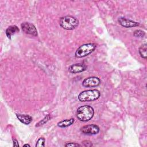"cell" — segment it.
Here are the masks:
<instances>
[{"label":"cell","mask_w":147,"mask_h":147,"mask_svg":"<svg viewBox=\"0 0 147 147\" xmlns=\"http://www.w3.org/2000/svg\"><path fill=\"white\" fill-rule=\"evenodd\" d=\"M94 114V109L89 105H84L79 107L76 111V118L80 121H90Z\"/></svg>","instance_id":"cell-1"},{"label":"cell","mask_w":147,"mask_h":147,"mask_svg":"<svg viewBox=\"0 0 147 147\" xmlns=\"http://www.w3.org/2000/svg\"><path fill=\"white\" fill-rule=\"evenodd\" d=\"M60 25L61 28L66 30H73L79 25L78 20L71 16H66L60 19Z\"/></svg>","instance_id":"cell-2"},{"label":"cell","mask_w":147,"mask_h":147,"mask_svg":"<svg viewBox=\"0 0 147 147\" xmlns=\"http://www.w3.org/2000/svg\"><path fill=\"white\" fill-rule=\"evenodd\" d=\"M100 95V92L97 90H88L81 92L78 96L80 102H91L98 99Z\"/></svg>","instance_id":"cell-3"},{"label":"cell","mask_w":147,"mask_h":147,"mask_svg":"<svg viewBox=\"0 0 147 147\" xmlns=\"http://www.w3.org/2000/svg\"><path fill=\"white\" fill-rule=\"evenodd\" d=\"M97 47L95 43H87L80 45L76 51L75 56L76 57L80 58L88 56L94 52Z\"/></svg>","instance_id":"cell-4"},{"label":"cell","mask_w":147,"mask_h":147,"mask_svg":"<svg viewBox=\"0 0 147 147\" xmlns=\"http://www.w3.org/2000/svg\"><path fill=\"white\" fill-rule=\"evenodd\" d=\"M80 130L83 133L85 134L94 135L98 134L100 131V129L96 125L91 124L83 126L81 127Z\"/></svg>","instance_id":"cell-5"},{"label":"cell","mask_w":147,"mask_h":147,"mask_svg":"<svg viewBox=\"0 0 147 147\" xmlns=\"http://www.w3.org/2000/svg\"><path fill=\"white\" fill-rule=\"evenodd\" d=\"M22 30L24 32H25L26 34H31L34 36H37V30L35 27V26L29 22H23L21 25Z\"/></svg>","instance_id":"cell-6"},{"label":"cell","mask_w":147,"mask_h":147,"mask_svg":"<svg viewBox=\"0 0 147 147\" xmlns=\"http://www.w3.org/2000/svg\"><path fill=\"white\" fill-rule=\"evenodd\" d=\"M100 80L97 77H88L86 78L82 83L83 86L85 87H96L100 84Z\"/></svg>","instance_id":"cell-7"},{"label":"cell","mask_w":147,"mask_h":147,"mask_svg":"<svg viewBox=\"0 0 147 147\" xmlns=\"http://www.w3.org/2000/svg\"><path fill=\"white\" fill-rule=\"evenodd\" d=\"M118 21L119 24L125 27V28H131V27H135V26H138L140 24L138 22H135L133 20L124 18V17H120L118 18Z\"/></svg>","instance_id":"cell-8"},{"label":"cell","mask_w":147,"mask_h":147,"mask_svg":"<svg viewBox=\"0 0 147 147\" xmlns=\"http://www.w3.org/2000/svg\"><path fill=\"white\" fill-rule=\"evenodd\" d=\"M87 66L83 63H76L71 65L68 68V71L72 74L82 72L86 69Z\"/></svg>","instance_id":"cell-9"},{"label":"cell","mask_w":147,"mask_h":147,"mask_svg":"<svg viewBox=\"0 0 147 147\" xmlns=\"http://www.w3.org/2000/svg\"><path fill=\"white\" fill-rule=\"evenodd\" d=\"M16 117L21 123L26 125L30 124L32 121V117L27 114H17Z\"/></svg>","instance_id":"cell-10"},{"label":"cell","mask_w":147,"mask_h":147,"mask_svg":"<svg viewBox=\"0 0 147 147\" xmlns=\"http://www.w3.org/2000/svg\"><path fill=\"white\" fill-rule=\"evenodd\" d=\"M19 28L16 25H11L9 26L6 30V35L8 38L10 39L11 36L15 33L19 32Z\"/></svg>","instance_id":"cell-11"},{"label":"cell","mask_w":147,"mask_h":147,"mask_svg":"<svg viewBox=\"0 0 147 147\" xmlns=\"http://www.w3.org/2000/svg\"><path fill=\"white\" fill-rule=\"evenodd\" d=\"M74 122H75V119L74 118H72L70 119H64L58 122L57 126L60 127H66L72 125Z\"/></svg>","instance_id":"cell-12"},{"label":"cell","mask_w":147,"mask_h":147,"mask_svg":"<svg viewBox=\"0 0 147 147\" xmlns=\"http://www.w3.org/2000/svg\"><path fill=\"white\" fill-rule=\"evenodd\" d=\"M139 53L141 57L146 59L147 57V45L146 44L142 45L139 48Z\"/></svg>","instance_id":"cell-13"},{"label":"cell","mask_w":147,"mask_h":147,"mask_svg":"<svg viewBox=\"0 0 147 147\" xmlns=\"http://www.w3.org/2000/svg\"><path fill=\"white\" fill-rule=\"evenodd\" d=\"M51 115L50 114H48L47 115L42 119H41L40 121H39L38 123H36V125H35L36 127H39L41 125H43L44 124H45V123H47L50 119H51Z\"/></svg>","instance_id":"cell-14"},{"label":"cell","mask_w":147,"mask_h":147,"mask_svg":"<svg viewBox=\"0 0 147 147\" xmlns=\"http://www.w3.org/2000/svg\"><path fill=\"white\" fill-rule=\"evenodd\" d=\"M134 36L136 37H139V38H142L143 37H144V36L145 35V33L144 31L142 30H136L134 32Z\"/></svg>","instance_id":"cell-15"},{"label":"cell","mask_w":147,"mask_h":147,"mask_svg":"<svg viewBox=\"0 0 147 147\" xmlns=\"http://www.w3.org/2000/svg\"><path fill=\"white\" fill-rule=\"evenodd\" d=\"M45 140L44 137H40L39 139L37 140L36 146L37 147H40V146H45Z\"/></svg>","instance_id":"cell-16"},{"label":"cell","mask_w":147,"mask_h":147,"mask_svg":"<svg viewBox=\"0 0 147 147\" xmlns=\"http://www.w3.org/2000/svg\"><path fill=\"white\" fill-rule=\"evenodd\" d=\"M82 145L84 146H92V143L89 140H84L82 142Z\"/></svg>","instance_id":"cell-17"},{"label":"cell","mask_w":147,"mask_h":147,"mask_svg":"<svg viewBox=\"0 0 147 147\" xmlns=\"http://www.w3.org/2000/svg\"><path fill=\"white\" fill-rule=\"evenodd\" d=\"M65 146L66 147H72V146H82L81 145L76 143H74V142H68L65 145Z\"/></svg>","instance_id":"cell-18"},{"label":"cell","mask_w":147,"mask_h":147,"mask_svg":"<svg viewBox=\"0 0 147 147\" xmlns=\"http://www.w3.org/2000/svg\"><path fill=\"white\" fill-rule=\"evenodd\" d=\"M13 146H19L18 141L16 138H13Z\"/></svg>","instance_id":"cell-19"},{"label":"cell","mask_w":147,"mask_h":147,"mask_svg":"<svg viewBox=\"0 0 147 147\" xmlns=\"http://www.w3.org/2000/svg\"><path fill=\"white\" fill-rule=\"evenodd\" d=\"M24 146H30V145H29V144H25V145H24Z\"/></svg>","instance_id":"cell-20"}]
</instances>
